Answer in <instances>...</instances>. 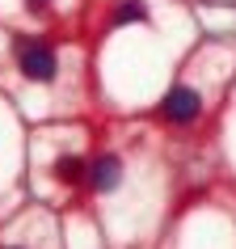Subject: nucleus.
<instances>
[{
    "mask_svg": "<svg viewBox=\"0 0 236 249\" xmlns=\"http://www.w3.org/2000/svg\"><path fill=\"white\" fill-rule=\"evenodd\" d=\"M202 106H207V97H202V89H198V80L182 76L169 89V97L160 102V118L173 123V127H194L198 118H202Z\"/></svg>",
    "mask_w": 236,
    "mask_h": 249,
    "instance_id": "1",
    "label": "nucleus"
},
{
    "mask_svg": "<svg viewBox=\"0 0 236 249\" xmlns=\"http://www.w3.org/2000/svg\"><path fill=\"white\" fill-rule=\"evenodd\" d=\"M13 55H17V68H21L30 80H38V85H47V80L59 76V55H55L51 42H42V38H17L13 42Z\"/></svg>",
    "mask_w": 236,
    "mask_h": 249,
    "instance_id": "2",
    "label": "nucleus"
},
{
    "mask_svg": "<svg viewBox=\"0 0 236 249\" xmlns=\"http://www.w3.org/2000/svg\"><path fill=\"white\" fill-rule=\"evenodd\" d=\"M118 182H122V160H118L114 152L97 157V160L89 165V178H84V186H89V190H97V195H110V190H118Z\"/></svg>",
    "mask_w": 236,
    "mask_h": 249,
    "instance_id": "3",
    "label": "nucleus"
},
{
    "mask_svg": "<svg viewBox=\"0 0 236 249\" xmlns=\"http://www.w3.org/2000/svg\"><path fill=\"white\" fill-rule=\"evenodd\" d=\"M131 21H148V9L139 0H127V4L114 9V26H131Z\"/></svg>",
    "mask_w": 236,
    "mask_h": 249,
    "instance_id": "4",
    "label": "nucleus"
},
{
    "mask_svg": "<svg viewBox=\"0 0 236 249\" xmlns=\"http://www.w3.org/2000/svg\"><path fill=\"white\" fill-rule=\"evenodd\" d=\"M26 9L34 17H51V9H55V0H26Z\"/></svg>",
    "mask_w": 236,
    "mask_h": 249,
    "instance_id": "5",
    "label": "nucleus"
},
{
    "mask_svg": "<svg viewBox=\"0 0 236 249\" xmlns=\"http://www.w3.org/2000/svg\"><path fill=\"white\" fill-rule=\"evenodd\" d=\"M4 249H26V245H4Z\"/></svg>",
    "mask_w": 236,
    "mask_h": 249,
    "instance_id": "6",
    "label": "nucleus"
}]
</instances>
